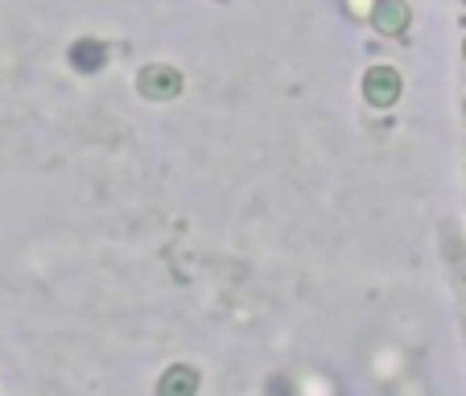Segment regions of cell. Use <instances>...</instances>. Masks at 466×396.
I'll list each match as a JSON object with an SVG mask.
<instances>
[{
	"instance_id": "cell-1",
	"label": "cell",
	"mask_w": 466,
	"mask_h": 396,
	"mask_svg": "<svg viewBox=\"0 0 466 396\" xmlns=\"http://www.w3.org/2000/svg\"><path fill=\"white\" fill-rule=\"evenodd\" d=\"M137 91L145 99H153V104H166V99L182 96V75L174 66H166V62H149L141 71V79H137Z\"/></svg>"
},
{
	"instance_id": "cell-2",
	"label": "cell",
	"mask_w": 466,
	"mask_h": 396,
	"mask_svg": "<svg viewBox=\"0 0 466 396\" xmlns=\"http://www.w3.org/2000/svg\"><path fill=\"white\" fill-rule=\"evenodd\" d=\"M363 99L376 107H392L396 99H400V75H396L392 66H371V71L363 75Z\"/></svg>"
},
{
	"instance_id": "cell-3",
	"label": "cell",
	"mask_w": 466,
	"mask_h": 396,
	"mask_svg": "<svg viewBox=\"0 0 466 396\" xmlns=\"http://www.w3.org/2000/svg\"><path fill=\"white\" fill-rule=\"evenodd\" d=\"M380 34L388 37H400L409 29V5L405 0H376V13H371Z\"/></svg>"
},
{
	"instance_id": "cell-4",
	"label": "cell",
	"mask_w": 466,
	"mask_h": 396,
	"mask_svg": "<svg viewBox=\"0 0 466 396\" xmlns=\"http://www.w3.org/2000/svg\"><path fill=\"white\" fill-rule=\"evenodd\" d=\"M104 62H107V50H104V42H96V37H79V42L71 46V66L79 75L104 71Z\"/></svg>"
},
{
	"instance_id": "cell-5",
	"label": "cell",
	"mask_w": 466,
	"mask_h": 396,
	"mask_svg": "<svg viewBox=\"0 0 466 396\" xmlns=\"http://www.w3.org/2000/svg\"><path fill=\"white\" fill-rule=\"evenodd\" d=\"M198 392V371L190 363H177L157 380V396H194Z\"/></svg>"
},
{
	"instance_id": "cell-6",
	"label": "cell",
	"mask_w": 466,
	"mask_h": 396,
	"mask_svg": "<svg viewBox=\"0 0 466 396\" xmlns=\"http://www.w3.org/2000/svg\"><path fill=\"white\" fill-rule=\"evenodd\" d=\"M347 13H351V17H368V13H371V0H347Z\"/></svg>"
},
{
	"instance_id": "cell-7",
	"label": "cell",
	"mask_w": 466,
	"mask_h": 396,
	"mask_svg": "<svg viewBox=\"0 0 466 396\" xmlns=\"http://www.w3.org/2000/svg\"><path fill=\"white\" fill-rule=\"evenodd\" d=\"M268 396H289V380H281V376H277L273 384H268Z\"/></svg>"
},
{
	"instance_id": "cell-8",
	"label": "cell",
	"mask_w": 466,
	"mask_h": 396,
	"mask_svg": "<svg viewBox=\"0 0 466 396\" xmlns=\"http://www.w3.org/2000/svg\"><path fill=\"white\" fill-rule=\"evenodd\" d=\"M462 54H466V46H462Z\"/></svg>"
}]
</instances>
